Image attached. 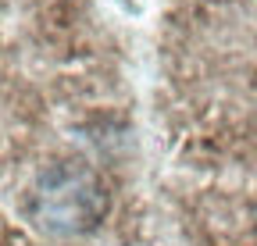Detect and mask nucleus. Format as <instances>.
<instances>
[{"mask_svg": "<svg viewBox=\"0 0 257 246\" xmlns=\"http://www.w3.org/2000/svg\"><path fill=\"white\" fill-rule=\"evenodd\" d=\"M253 228H257V203H253Z\"/></svg>", "mask_w": 257, "mask_h": 246, "instance_id": "nucleus-2", "label": "nucleus"}, {"mask_svg": "<svg viewBox=\"0 0 257 246\" xmlns=\"http://www.w3.org/2000/svg\"><path fill=\"white\" fill-rule=\"evenodd\" d=\"M107 186L86 161H54L47 164L25 193L29 221L50 235H86L107 214Z\"/></svg>", "mask_w": 257, "mask_h": 246, "instance_id": "nucleus-1", "label": "nucleus"}]
</instances>
